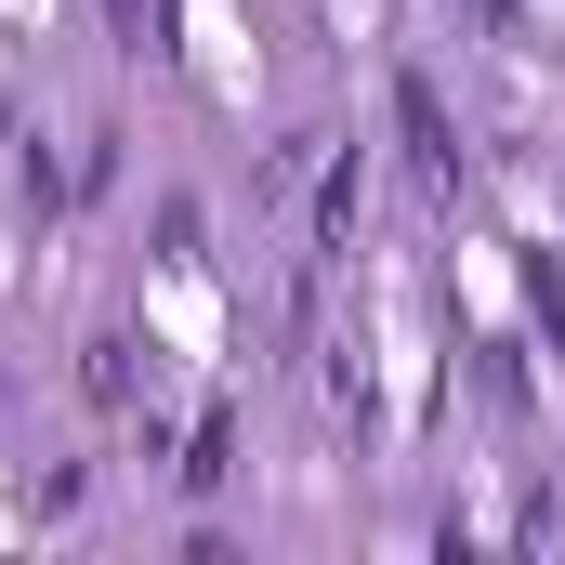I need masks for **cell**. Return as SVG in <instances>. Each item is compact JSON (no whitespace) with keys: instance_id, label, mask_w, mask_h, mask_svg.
Returning a JSON list of instances; mask_svg holds the SVG:
<instances>
[{"instance_id":"obj_2","label":"cell","mask_w":565,"mask_h":565,"mask_svg":"<svg viewBox=\"0 0 565 565\" xmlns=\"http://www.w3.org/2000/svg\"><path fill=\"white\" fill-rule=\"evenodd\" d=\"M145 342H119V329H106V342H93V355H79V395H93V408H132V382H158V369H132Z\"/></svg>"},{"instance_id":"obj_3","label":"cell","mask_w":565,"mask_h":565,"mask_svg":"<svg viewBox=\"0 0 565 565\" xmlns=\"http://www.w3.org/2000/svg\"><path fill=\"white\" fill-rule=\"evenodd\" d=\"M171 473H184V487H224V473H237V422H198V447H184Z\"/></svg>"},{"instance_id":"obj_4","label":"cell","mask_w":565,"mask_h":565,"mask_svg":"<svg viewBox=\"0 0 565 565\" xmlns=\"http://www.w3.org/2000/svg\"><path fill=\"white\" fill-rule=\"evenodd\" d=\"M487 13H513V0H487Z\"/></svg>"},{"instance_id":"obj_1","label":"cell","mask_w":565,"mask_h":565,"mask_svg":"<svg viewBox=\"0 0 565 565\" xmlns=\"http://www.w3.org/2000/svg\"><path fill=\"white\" fill-rule=\"evenodd\" d=\"M395 119H408V145H422V171H434V184H460V132H447L434 79H395Z\"/></svg>"}]
</instances>
